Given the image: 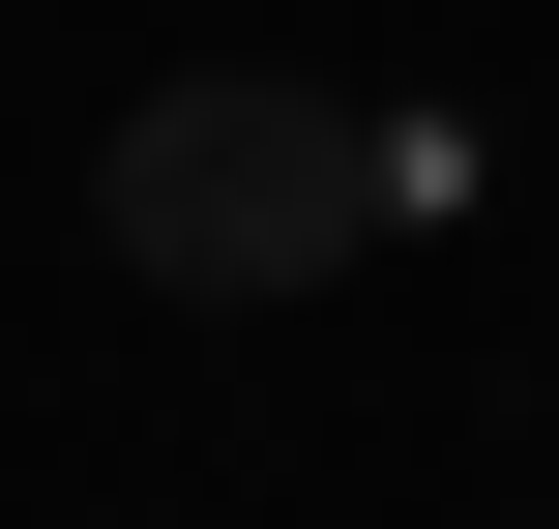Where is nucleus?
<instances>
[{"mask_svg": "<svg viewBox=\"0 0 559 529\" xmlns=\"http://www.w3.org/2000/svg\"><path fill=\"white\" fill-rule=\"evenodd\" d=\"M383 206H413V177H383L354 88H265V59H236V88H147V118H118V265H147V294H324Z\"/></svg>", "mask_w": 559, "mask_h": 529, "instance_id": "nucleus-1", "label": "nucleus"}]
</instances>
